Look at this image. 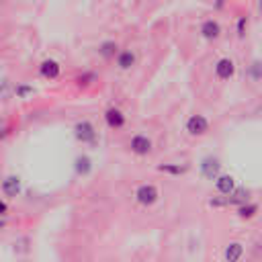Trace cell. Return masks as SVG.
<instances>
[{
    "label": "cell",
    "instance_id": "obj_1",
    "mask_svg": "<svg viewBox=\"0 0 262 262\" xmlns=\"http://www.w3.org/2000/svg\"><path fill=\"white\" fill-rule=\"evenodd\" d=\"M135 201H137L139 205H143V207L154 205V203L158 201V188H156L154 184H141V186H137V190H135Z\"/></svg>",
    "mask_w": 262,
    "mask_h": 262
},
{
    "label": "cell",
    "instance_id": "obj_2",
    "mask_svg": "<svg viewBox=\"0 0 262 262\" xmlns=\"http://www.w3.org/2000/svg\"><path fill=\"white\" fill-rule=\"evenodd\" d=\"M74 135H76L82 143H92V141H96V129H94V125H92L90 121H80V123H76Z\"/></svg>",
    "mask_w": 262,
    "mask_h": 262
},
{
    "label": "cell",
    "instance_id": "obj_3",
    "mask_svg": "<svg viewBox=\"0 0 262 262\" xmlns=\"http://www.w3.org/2000/svg\"><path fill=\"white\" fill-rule=\"evenodd\" d=\"M207 129H209V121H207L203 115H192V117H188V121H186V131H188L190 135H205Z\"/></svg>",
    "mask_w": 262,
    "mask_h": 262
},
{
    "label": "cell",
    "instance_id": "obj_4",
    "mask_svg": "<svg viewBox=\"0 0 262 262\" xmlns=\"http://www.w3.org/2000/svg\"><path fill=\"white\" fill-rule=\"evenodd\" d=\"M219 166H221L219 160L213 158V156H209V158H205L201 162V174L205 178H209V180H217L219 178Z\"/></svg>",
    "mask_w": 262,
    "mask_h": 262
},
{
    "label": "cell",
    "instance_id": "obj_5",
    "mask_svg": "<svg viewBox=\"0 0 262 262\" xmlns=\"http://www.w3.org/2000/svg\"><path fill=\"white\" fill-rule=\"evenodd\" d=\"M129 147H131V151L137 154V156H147V154L151 151V139H149L147 135H135V137L131 139Z\"/></svg>",
    "mask_w": 262,
    "mask_h": 262
},
{
    "label": "cell",
    "instance_id": "obj_6",
    "mask_svg": "<svg viewBox=\"0 0 262 262\" xmlns=\"http://www.w3.org/2000/svg\"><path fill=\"white\" fill-rule=\"evenodd\" d=\"M104 121H106V125H108L111 129H119V127L125 125V115L121 113V108L111 106V108H106V113H104Z\"/></svg>",
    "mask_w": 262,
    "mask_h": 262
},
{
    "label": "cell",
    "instance_id": "obj_7",
    "mask_svg": "<svg viewBox=\"0 0 262 262\" xmlns=\"http://www.w3.org/2000/svg\"><path fill=\"white\" fill-rule=\"evenodd\" d=\"M233 72H235V63H233L229 57L219 59V61H217V66H215V74H217V78H221V80L231 78V76H233Z\"/></svg>",
    "mask_w": 262,
    "mask_h": 262
},
{
    "label": "cell",
    "instance_id": "obj_8",
    "mask_svg": "<svg viewBox=\"0 0 262 262\" xmlns=\"http://www.w3.org/2000/svg\"><path fill=\"white\" fill-rule=\"evenodd\" d=\"M39 72H41L43 78H47V80H55V78L59 76V63H57L55 59H45V61L39 66Z\"/></svg>",
    "mask_w": 262,
    "mask_h": 262
},
{
    "label": "cell",
    "instance_id": "obj_9",
    "mask_svg": "<svg viewBox=\"0 0 262 262\" xmlns=\"http://www.w3.org/2000/svg\"><path fill=\"white\" fill-rule=\"evenodd\" d=\"M215 188L221 192V194H231L233 190H235V182H233V176H229V174H221L217 180H215Z\"/></svg>",
    "mask_w": 262,
    "mask_h": 262
},
{
    "label": "cell",
    "instance_id": "obj_10",
    "mask_svg": "<svg viewBox=\"0 0 262 262\" xmlns=\"http://www.w3.org/2000/svg\"><path fill=\"white\" fill-rule=\"evenodd\" d=\"M2 192L6 196H16L20 192V178L18 176H6L2 180Z\"/></svg>",
    "mask_w": 262,
    "mask_h": 262
},
{
    "label": "cell",
    "instance_id": "obj_11",
    "mask_svg": "<svg viewBox=\"0 0 262 262\" xmlns=\"http://www.w3.org/2000/svg\"><path fill=\"white\" fill-rule=\"evenodd\" d=\"M219 33H221V27H219V23L213 20V18H207V20L201 25V35H203L205 39H217Z\"/></svg>",
    "mask_w": 262,
    "mask_h": 262
},
{
    "label": "cell",
    "instance_id": "obj_12",
    "mask_svg": "<svg viewBox=\"0 0 262 262\" xmlns=\"http://www.w3.org/2000/svg\"><path fill=\"white\" fill-rule=\"evenodd\" d=\"M242 254H244V246H242L239 242H231V244L225 248V252H223V256H225L227 262H237V260L242 258Z\"/></svg>",
    "mask_w": 262,
    "mask_h": 262
},
{
    "label": "cell",
    "instance_id": "obj_13",
    "mask_svg": "<svg viewBox=\"0 0 262 262\" xmlns=\"http://www.w3.org/2000/svg\"><path fill=\"white\" fill-rule=\"evenodd\" d=\"M248 194H250V192H248L246 188H235V190L227 196V203H229V205H239V207H244V205L248 203Z\"/></svg>",
    "mask_w": 262,
    "mask_h": 262
},
{
    "label": "cell",
    "instance_id": "obj_14",
    "mask_svg": "<svg viewBox=\"0 0 262 262\" xmlns=\"http://www.w3.org/2000/svg\"><path fill=\"white\" fill-rule=\"evenodd\" d=\"M133 63H135V53H133V51H121V53L117 55V66H119L121 70H129Z\"/></svg>",
    "mask_w": 262,
    "mask_h": 262
},
{
    "label": "cell",
    "instance_id": "obj_15",
    "mask_svg": "<svg viewBox=\"0 0 262 262\" xmlns=\"http://www.w3.org/2000/svg\"><path fill=\"white\" fill-rule=\"evenodd\" d=\"M98 53H100L102 57H115V53H117V43H115V41H104V43L98 47Z\"/></svg>",
    "mask_w": 262,
    "mask_h": 262
},
{
    "label": "cell",
    "instance_id": "obj_16",
    "mask_svg": "<svg viewBox=\"0 0 262 262\" xmlns=\"http://www.w3.org/2000/svg\"><path fill=\"white\" fill-rule=\"evenodd\" d=\"M90 158L88 156H78L76 158V172L78 174H88L90 172Z\"/></svg>",
    "mask_w": 262,
    "mask_h": 262
},
{
    "label": "cell",
    "instance_id": "obj_17",
    "mask_svg": "<svg viewBox=\"0 0 262 262\" xmlns=\"http://www.w3.org/2000/svg\"><path fill=\"white\" fill-rule=\"evenodd\" d=\"M256 211H258V205H244V207H239V217H244V219H250V217H254L256 215Z\"/></svg>",
    "mask_w": 262,
    "mask_h": 262
},
{
    "label": "cell",
    "instance_id": "obj_18",
    "mask_svg": "<svg viewBox=\"0 0 262 262\" xmlns=\"http://www.w3.org/2000/svg\"><path fill=\"white\" fill-rule=\"evenodd\" d=\"M158 170H160V172H170V174H182V172H186V166H184V168H180V166L162 164V166H158Z\"/></svg>",
    "mask_w": 262,
    "mask_h": 262
},
{
    "label": "cell",
    "instance_id": "obj_19",
    "mask_svg": "<svg viewBox=\"0 0 262 262\" xmlns=\"http://www.w3.org/2000/svg\"><path fill=\"white\" fill-rule=\"evenodd\" d=\"M14 92H16V96H18V98H25L27 94H31V92H33V86H25V84H23V86H16V90H14Z\"/></svg>",
    "mask_w": 262,
    "mask_h": 262
},
{
    "label": "cell",
    "instance_id": "obj_20",
    "mask_svg": "<svg viewBox=\"0 0 262 262\" xmlns=\"http://www.w3.org/2000/svg\"><path fill=\"white\" fill-rule=\"evenodd\" d=\"M246 27H248V18L246 16H239V20H237V35L239 37L246 35Z\"/></svg>",
    "mask_w": 262,
    "mask_h": 262
},
{
    "label": "cell",
    "instance_id": "obj_21",
    "mask_svg": "<svg viewBox=\"0 0 262 262\" xmlns=\"http://www.w3.org/2000/svg\"><path fill=\"white\" fill-rule=\"evenodd\" d=\"M225 203H227V201H219V199H213L209 205H211V207H223Z\"/></svg>",
    "mask_w": 262,
    "mask_h": 262
},
{
    "label": "cell",
    "instance_id": "obj_22",
    "mask_svg": "<svg viewBox=\"0 0 262 262\" xmlns=\"http://www.w3.org/2000/svg\"><path fill=\"white\" fill-rule=\"evenodd\" d=\"M258 8H260V12H262V2H260V4H258Z\"/></svg>",
    "mask_w": 262,
    "mask_h": 262
}]
</instances>
